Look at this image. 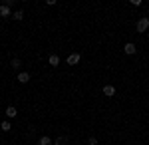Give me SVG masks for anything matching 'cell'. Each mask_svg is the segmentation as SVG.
Segmentation results:
<instances>
[{
  "label": "cell",
  "mask_w": 149,
  "mask_h": 145,
  "mask_svg": "<svg viewBox=\"0 0 149 145\" xmlns=\"http://www.w3.org/2000/svg\"><path fill=\"white\" fill-rule=\"evenodd\" d=\"M80 60H81V56L78 52H74V54H70V56L66 58V64H68V66H76V64H80Z\"/></svg>",
  "instance_id": "obj_1"
},
{
  "label": "cell",
  "mask_w": 149,
  "mask_h": 145,
  "mask_svg": "<svg viewBox=\"0 0 149 145\" xmlns=\"http://www.w3.org/2000/svg\"><path fill=\"white\" fill-rule=\"evenodd\" d=\"M135 28H137V32H147L149 30V18H141Z\"/></svg>",
  "instance_id": "obj_2"
},
{
  "label": "cell",
  "mask_w": 149,
  "mask_h": 145,
  "mask_svg": "<svg viewBox=\"0 0 149 145\" xmlns=\"http://www.w3.org/2000/svg\"><path fill=\"white\" fill-rule=\"evenodd\" d=\"M102 91H103V96H107V98H111V96H115V86H111V84H107V86H103L102 88Z\"/></svg>",
  "instance_id": "obj_3"
},
{
  "label": "cell",
  "mask_w": 149,
  "mask_h": 145,
  "mask_svg": "<svg viewBox=\"0 0 149 145\" xmlns=\"http://www.w3.org/2000/svg\"><path fill=\"white\" fill-rule=\"evenodd\" d=\"M123 52H125L127 56H133V54L137 52V48H135V44H133V42H127V44L123 46Z\"/></svg>",
  "instance_id": "obj_4"
},
{
  "label": "cell",
  "mask_w": 149,
  "mask_h": 145,
  "mask_svg": "<svg viewBox=\"0 0 149 145\" xmlns=\"http://www.w3.org/2000/svg\"><path fill=\"white\" fill-rule=\"evenodd\" d=\"M16 79H18L20 84H28V82H30V74H28V72H20V74L16 76Z\"/></svg>",
  "instance_id": "obj_5"
},
{
  "label": "cell",
  "mask_w": 149,
  "mask_h": 145,
  "mask_svg": "<svg viewBox=\"0 0 149 145\" xmlns=\"http://www.w3.org/2000/svg\"><path fill=\"white\" fill-rule=\"evenodd\" d=\"M12 14H14V12H12L6 4H2V6H0V16H2V18H8V16H12Z\"/></svg>",
  "instance_id": "obj_6"
},
{
  "label": "cell",
  "mask_w": 149,
  "mask_h": 145,
  "mask_svg": "<svg viewBox=\"0 0 149 145\" xmlns=\"http://www.w3.org/2000/svg\"><path fill=\"white\" fill-rule=\"evenodd\" d=\"M16 113H18V109H16V107H14V105H8V107H6V117H16Z\"/></svg>",
  "instance_id": "obj_7"
},
{
  "label": "cell",
  "mask_w": 149,
  "mask_h": 145,
  "mask_svg": "<svg viewBox=\"0 0 149 145\" xmlns=\"http://www.w3.org/2000/svg\"><path fill=\"white\" fill-rule=\"evenodd\" d=\"M48 62H50V66H54V68H56L58 64H60V56H56V54H52V56L48 58Z\"/></svg>",
  "instance_id": "obj_8"
},
{
  "label": "cell",
  "mask_w": 149,
  "mask_h": 145,
  "mask_svg": "<svg viewBox=\"0 0 149 145\" xmlns=\"http://www.w3.org/2000/svg\"><path fill=\"white\" fill-rule=\"evenodd\" d=\"M0 129H2V131H10V129H12V123L10 121H2V123H0Z\"/></svg>",
  "instance_id": "obj_9"
},
{
  "label": "cell",
  "mask_w": 149,
  "mask_h": 145,
  "mask_svg": "<svg viewBox=\"0 0 149 145\" xmlns=\"http://www.w3.org/2000/svg\"><path fill=\"white\" fill-rule=\"evenodd\" d=\"M12 18H14V20H22L24 18V10H16L14 14H12Z\"/></svg>",
  "instance_id": "obj_10"
},
{
  "label": "cell",
  "mask_w": 149,
  "mask_h": 145,
  "mask_svg": "<svg viewBox=\"0 0 149 145\" xmlns=\"http://www.w3.org/2000/svg\"><path fill=\"white\" fill-rule=\"evenodd\" d=\"M40 145H54V141L50 137H40Z\"/></svg>",
  "instance_id": "obj_11"
},
{
  "label": "cell",
  "mask_w": 149,
  "mask_h": 145,
  "mask_svg": "<svg viewBox=\"0 0 149 145\" xmlns=\"http://www.w3.org/2000/svg\"><path fill=\"white\" fill-rule=\"evenodd\" d=\"M12 68H14V70H18V68H20V60H18V58H14V60H12Z\"/></svg>",
  "instance_id": "obj_12"
},
{
  "label": "cell",
  "mask_w": 149,
  "mask_h": 145,
  "mask_svg": "<svg viewBox=\"0 0 149 145\" xmlns=\"http://www.w3.org/2000/svg\"><path fill=\"white\" fill-rule=\"evenodd\" d=\"M88 145H97V137H90L88 139Z\"/></svg>",
  "instance_id": "obj_13"
},
{
  "label": "cell",
  "mask_w": 149,
  "mask_h": 145,
  "mask_svg": "<svg viewBox=\"0 0 149 145\" xmlns=\"http://www.w3.org/2000/svg\"><path fill=\"white\" fill-rule=\"evenodd\" d=\"M141 4H143L141 0H131V6H141Z\"/></svg>",
  "instance_id": "obj_14"
},
{
  "label": "cell",
  "mask_w": 149,
  "mask_h": 145,
  "mask_svg": "<svg viewBox=\"0 0 149 145\" xmlns=\"http://www.w3.org/2000/svg\"><path fill=\"white\" fill-rule=\"evenodd\" d=\"M54 145H60V143H54Z\"/></svg>",
  "instance_id": "obj_15"
}]
</instances>
